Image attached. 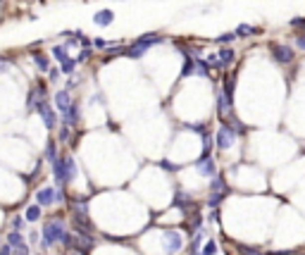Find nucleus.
I'll return each mask as SVG.
<instances>
[{
    "mask_svg": "<svg viewBox=\"0 0 305 255\" xmlns=\"http://www.w3.org/2000/svg\"><path fill=\"white\" fill-rule=\"evenodd\" d=\"M224 93H227L229 98H234V76H227V79H224Z\"/></svg>",
    "mask_w": 305,
    "mask_h": 255,
    "instance_id": "obj_28",
    "label": "nucleus"
},
{
    "mask_svg": "<svg viewBox=\"0 0 305 255\" xmlns=\"http://www.w3.org/2000/svg\"><path fill=\"white\" fill-rule=\"evenodd\" d=\"M7 244H10L12 248H17V246H22V244H24L22 234H19L17 229H14V232H10V234H7Z\"/></svg>",
    "mask_w": 305,
    "mask_h": 255,
    "instance_id": "obj_23",
    "label": "nucleus"
},
{
    "mask_svg": "<svg viewBox=\"0 0 305 255\" xmlns=\"http://www.w3.org/2000/svg\"><path fill=\"white\" fill-rule=\"evenodd\" d=\"M10 69V60H5V57H0V74H5Z\"/></svg>",
    "mask_w": 305,
    "mask_h": 255,
    "instance_id": "obj_40",
    "label": "nucleus"
},
{
    "mask_svg": "<svg viewBox=\"0 0 305 255\" xmlns=\"http://www.w3.org/2000/svg\"><path fill=\"white\" fill-rule=\"evenodd\" d=\"M291 26H294V29H305V17H294V19H291Z\"/></svg>",
    "mask_w": 305,
    "mask_h": 255,
    "instance_id": "obj_35",
    "label": "nucleus"
},
{
    "mask_svg": "<svg viewBox=\"0 0 305 255\" xmlns=\"http://www.w3.org/2000/svg\"><path fill=\"white\" fill-rule=\"evenodd\" d=\"M65 232L67 229H65V222H62V220H50L43 229V241H41V246H43V248H50L53 244H57V241L62 239Z\"/></svg>",
    "mask_w": 305,
    "mask_h": 255,
    "instance_id": "obj_2",
    "label": "nucleus"
},
{
    "mask_svg": "<svg viewBox=\"0 0 305 255\" xmlns=\"http://www.w3.org/2000/svg\"><path fill=\"white\" fill-rule=\"evenodd\" d=\"M224 193H227V191H212V196H210L207 205H210V208H217L219 203L224 201Z\"/></svg>",
    "mask_w": 305,
    "mask_h": 255,
    "instance_id": "obj_24",
    "label": "nucleus"
},
{
    "mask_svg": "<svg viewBox=\"0 0 305 255\" xmlns=\"http://www.w3.org/2000/svg\"><path fill=\"white\" fill-rule=\"evenodd\" d=\"M112 19H115L112 10H100V12H96V17H93V21H96L98 26H110Z\"/></svg>",
    "mask_w": 305,
    "mask_h": 255,
    "instance_id": "obj_13",
    "label": "nucleus"
},
{
    "mask_svg": "<svg viewBox=\"0 0 305 255\" xmlns=\"http://www.w3.org/2000/svg\"><path fill=\"white\" fill-rule=\"evenodd\" d=\"M296 45H298L301 50H305V33H301V36H296Z\"/></svg>",
    "mask_w": 305,
    "mask_h": 255,
    "instance_id": "obj_43",
    "label": "nucleus"
},
{
    "mask_svg": "<svg viewBox=\"0 0 305 255\" xmlns=\"http://www.w3.org/2000/svg\"><path fill=\"white\" fill-rule=\"evenodd\" d=\"M200 239H203V232H200V236L193 239V244H191V253H198V248H200Z\"/></svg>",
    "mask_w": 305,
    "mask_h": 255,
    "instance_id": "obj_39",
    "label": "nucleus"
},
{
    "mask_svg": "<svg viewBox=\"0 0 305 255\" xmlns=\"http://www.w3.org/2000/svg\"><path fill=\"white\" fill-rule=\"evenodd\" d=\"M36 57V67L41 69V72H48L50 69V62H48V57H43V55H33Z\"/></svg>",
    "mask_w": 305,
    "mask_h": 255,
    "instance_id": "obj_26",
    "label": "nucleus"
},
{
    "mask_svg": "<svg viewBox=\"0 0 305 255\" xmlns=\"http://www.w3.org/2000/svg\"><path fill=\"white\" fill-rule=\"evenodd\" d=\"M207 67H210L207 60H196V72L198 74H207Z\"/></svg>",
    "mask_w": 305,
    "mask_h": 255,
    "instance_id": "obj_30",
    "label": "nucleus"
},
{
    "mask_svg": "<svg viewBox=\"0 0 305 255\" xmlns=\"http://www.w3.org/2000/svg\"><path fill=\"white\" fill-rule=\"evenodd\" d=\"M69 105H72V98H69V93H67V91H57V93H55V107H57L60 112H65Z\"/></svg>",
    "mask_w": 305,
    "mask_h": 255,
    "instance_id": "obj_11",
    "label": "nucleus"
},
{
    "mask_svg": "<svg viewBox=\"0 0 305 255\" xmlns=\"http://www.w3.org/2000/svg\"><path fill=\"white\" fill-rule=\"evenodd\" d=\"M253 33H260V29L248 26V24H239V29H236V36H253Z\"/></svg>",
    "mask_w": 305,
    "mask_h": 255,
    "instance_id": "obj_20",
    "label": "nucleus"
},
{
    "mask_svg": "<svg viewBox=\"0 0 305 255\" xmlns=\"http://www.w3.org/2000/svg\"><path fill=\"white\" fill-rule=\"evenodd\" d=\"M14 255H29V248H26V244L17 246V248H14Z\"/></svg>",
    "mask_w": 305,
    "mask_h": 255,
    "instance_id": "obj_42",
    "label": "nucleus"
},
{
    "mask_svg": "<svg viewBox=\"0 0 305 255\" xmlns=\"http://www.w3.org/2000/svg\"><path fill=\"white\" fill-rule=\"evenodd\" d=\"M231 103H234V100H231L224 91H219L217 93V112H219V117L222 119L231 117Z\"/></svg>",
    "mask_w": 305,
    "mask_h": 255,
    "instance_id": "obj_8",
    "label": "nucleus"
},
{
    "mask_svg": "<svg viewBox=\"0 0 305 255\" xmlns=\"http://www.w3.org/2000/svg\"><path fill=\"white\" fill-rule=\"evenodd\" d=\"M41 96H43V86H36V88H31L29 100H26V107H29V110H36V107H38V103H41Z\"/></svg>",
    "mask_w": 305,
    "mask_h": 255,
    "instance_id": "obj_12",
    "label": "nucleus"
},
{
    "mask_svg": "<svg viewBox=\"0 0 305 255\" xmlns=\"http://www.w3.org/2000/svg\"><path fill=\"white\" fill-rule=\"evenodd\" d=\"M65 174H67V181H72L76 177V165H74V158H65Z\"/></svg>",
    "mask_w": 305,
    "mask_h": 255,
    "instance_id": "obj_18",
    "label": "nucleus"
},
{
    "mask_svg": "<svg viewBox=\"0 0 305 255\" xmlns=\"http://www.w3.org/2000/svg\"><path fill=\"white\" fill-rule=\"evenodd\" d=\"M36 110L41 112V119H43L45 127H48V129H55V124H57V117H55V110L48 105V100H41Z\"/></svg>",
    "mask_w": 305,
    "mask_h": 255,
    "instance_id": "obj_6",
    "label": "nucleus"
},
{
    "mask_svg": "<svg viewBox=\"0 0 305 255\" xmlns=\"http://www.w3.org/2000/svg\"><path fill=\"white\" fill-rule=\"evenodd\" d=\"M160 41H162V36H160V33H143L141 38H136V41H134V45L127 48V55H129V57H143L148 48L157 45Z\"/></svg>",
    "mask_w": 305,
    "mask_h": 255,
    "instance_id": "obj_1",
    "label": "nucleus"
},
{
    "mask_svg": "<svg viewBox=\"0 0 305 255\" xmlns=\"http://www.w3.org/2000/svg\"><path fill=\"white\" fill-rule=\"evenodd\" d=\"M239 251H241L243 255H262V251L253 248V246H246V244H239Z\"/></svg>",
    "mask_w": 305,
    "mask_h": 255,
    "instance_id": "obj_27",
    "label": "nucleus"
},
{
    "mask_svg": "<svg viewBox=\"0 0 305 255\" xmlns=\"http://www.w3.org/2000/svg\"><path fill=\"white\" fill-rule=\"evenodd\" d=\"M234 38H236V31L234 33H222V36L217 38V43H231Z\"/></svg>",
    "mask_w": 305,
    "mask_h": 255,
    "instance_id": "obj_36",
    "label": "nucleus"
},
{
    "mask_svg": "<svg viewBox=\"0 0 305 255\" xmlns=\"http://www.w3.org/2000/svg\"><path fill=\"white\" fill-rule=\"evenodd\" d=\"M164 244H167V251L169 253H176V251H181V246H184V236L179 234V232H164Z\"/></svg>",
    "mask_w": 305,
    "mask_h": 255,
    "instance_id": "obj_7",
    "label": "nucleus"
},
{
    "mask_svg": "<svg viewBox=\"0 0 305 255\" xmlns=\"http://www.w3.org/2000/svg\"><path fill=\"white\" fill-rule=\"evenodd\" d=\"M62 119H65V124H76V122H79V105L72 103V105L62 112Z\"/></svg>",
    "mask_w": 305,
    "mask_h": 255,
    "instance_id": "obj_14",
    "label": "nucleus"
},
{
    "mask_svg": "<svg viewBox=\"0 0 305 255\" xmlns=\"http://www.w3.org/2000/svg\"><path fill=\"white\" fill-rule=\"evenodd\" d=\"M12 227H14V229H19V227H22V220H19V217H14V220H12Z\"/></svg>",
    "mask_w": 305,
    "mask_h": 255,
    "instance_id": "obj_45",
    "label": "nucleus"
},
{
    "mask_svg": "<svg viewBox=\"0 0 305 255\" xmlns=\"http://www.w3.org/2000/svg\"><path fill=\"white\" fill-rule=\"evenodd\" d=\"M272 57L279 64L294 62V48L291 45H284V43H272Z\"/></svg>",
    "mask_w": 305,
    "mask_h": 255,
    "instance_id": "obj_4",
    "label": "nucleus"
},
{
    "mask_svg": "<svg viewBox=\"0 0 305 255\" xmlns=\"http://www.w3.org/2000/svg\"><path fill=\"white\" fill-rule=\"evenodd\" d=\"M234 60V50H229V48H222L217 53V62H219V67H227L229 62Z\"/></svg>",
    "mask_w": 305,
    "mask_h": 255,
    "instance_id": "obj_17",
    "label": "nucleus"
},
{
    "mask_svg": "<svg viewBox=\"0 0 305 255\" xmlns=\"http://www.w3.org/2000/svg\"><path fill=\"white\" fill-rule=\"evenodd\" d=\"M55 203H67V196H65L62 189H57V191H55Z\"/></svg>",
    "mask_w": 305,
    "mask_h": 255,
    "instance_id": "obj_38",
    "label": "nucleus"
},
{
    "mask_svg": "<svg viewBox=\"0 0 305 255\" xmlns=\"http://www.w3.org/2000/svg\"><path fill=\"white\" fill-rule=\"evenodd\" d=\"M210 186H212V191H227V181H224V177H215Z\"/></svg>",
    "mask_w": 305,
    "mask_h": 255,
    "instance_id": "obj_25",
    "label": "nucleus"
},
{
    "mask_svg": "<svg viewBox=\"0 0 305 255\" xmlns=\"http://www.w3.org/2000/svg\"><path fill=\"white\" fill-rule=\"evenodd\" d=\"M36 203H38L41 208H48V205H53V203H55V189H50V186H43L41 191L36 193Z\"/></svg>",
    "mask_w": 305,
    "mask_h": 255,
    "instance_id": "obj_9",
    "label": "nucleus"
},
{
    "mask_svg": "<svg viewBox=\"0 0 305 255\" xmlns=\"http://www.w3.org/2000/svg\"><path fill=\"white\" fill-rule=\"evenodd\" d=\"M88 57H91V50H88V48H84V50L79 53V57H76V62H86Z\"/></svg>",
    "mask_w": 305,
    "mask_h": 255,
    "instance_id": "obj_37",
    "label": "nucleus"
},
{
    "mask_svg": "<svg viewBox=\"0 0 305 255\" xmlns=\"http://www.w3.org/2000/svg\"><path fill=\"white\" fill-rule=\"evenodd\" d=\"M196 170L200 172V177H215V160L210 158V153H203L196 160Z\"/></svg>",
    "mask_w": 305,
    "mask_h": 255,
    "instance_id": "obj_5",
    "label": "nucleus"
},
{
    "mask_svg": "<svg viewBox=\"0 0 305 255\" xmlns=\"http://www.w3.org/2000/svg\"><path fill=\"white\" fill-rule=\"evenodd\" d=\"M45 158L50 160V165L57 160V146H55V141H48V146H45Z\"/></svg>",
    "mask_w": 305,
    "mask_h": 255,
    "instance_id": "obj_22",
    "label": "nucleus"
},
{
    "mask_svg": "<svg viewBox=\"0 0 305 255\" xmlns=\"http://www.w3.org/2000/svg\"><path fill=\"white\" fill-rule=\"evenodd\" d=\"M53 172L55 177H57V181H67V174H65V158H57L53 162Z\"/></svg>",
    "mask_w": 305,
    "mask_h": 255,
    "instance_id": "obj_16",
    "label": "nucleus"
},
{
    "mask_svg": "<svg viewBox=\"0 0 305 255\" xmlns=\"http://www.w3.org/2000/svg\"><path fill=\"white\" fill-rule=\"evenodd\" d=\"M174 208H179L181 213H188V210L193 208V201L188 198V193L186 191H176L174 193Z\"/></svg>",
    "mask_w": 305,
    "mask_h": 255,
    "instance_id": "obj_10",
    "label": "nucleus"
},
{
    "mask_svg": "<svg viewBox=\"0 0 305 255\" xmlns=\"http://www.w3.org/2000/svg\"><path fill=\"white\" fill-rule=\"evenodd\" d=\"M72 215H88L86 198H76V201H72Z\"/></svg>",
    "mask_w": 305,
    "mask_h": 255,
    "instance_id": "obj_15",
    "label": "nucleus"
},
{
    "mask_svg": "<svg viewBox=\"0 0 305 255\" xmlns=\"http://www.w3.org/2000/svg\"><path fill=\"white\" fill-rule=\"evenodd\" d=\"M217 253V244L215 241H207L205 248H203V255H215Z\"/></svg>",
    "mask_w": 305,
    "mask_h": 255,
    "instance_id": "obj_31",
    "label": "nucleus"
},
{
    "mask_svg": "<svg viewBox=\"0 0 305 255\" xmlns=\"http://www.w3.org/2000/svg\"><path fill=\"white\" fill-rule=\"evenodd\" d=\"M48 76H50V81H57L60 72H57V69H48Z\"/></svg>",
    "mask_w": 305,
    "mask_h": 255,
    "instance_id": "obj_44",
    "label": "nucleus"
},
{
    "mask_svg": "<svg viewBox=\"0 0 305 255\" xmlns=\"http://www.w3.org/2000/svg\"><path fill=\"white\" fill-rule=\"evenodd\" d=\"M229 127L234 129L236 134H239V131H246V127H243V122H239L236 117H229Z\"/></svg>",
    "mask_w": 305,
    "mask_h": 255,
    "instance_id": "obj_29",
    "label": "nucleus"
},
{
    "mask_svg": "<svg viewBox=\"0 0 305 255\" xmlns=\"http://www.w3.org/2000/svg\"><path fill=\"white\" fill-rule=\"evenodd\" d=\"M76 67V60H72V57H65V60H60V69L65 72V74H72Z\"/></svg>",
    "mask_w": 305,
    "mask_h": 255,
    "instance_id": "obj_21",
    "label": "nucleus"
},
{
    "mask_svg": "<svg viewBox=\"0 0 305 255\" xmlns=\"http://www.w3.org/2000/svg\"><path fill=\"white\" fill-rule=\"evenodd\" d=\"M69 138H72V129H69V124H65V127L60 129V141H69Z\"/></svg>",
    "mask_w": 305,
    "mask_h": 255,
    "instance_id": "obj_32",
    "label": "nucleus"
},
{
    "mask_svg": "<svg viewBox=\"0 0 305 255\" xmlns=\"http://www.w3.org/2000/svg\"><path fill=\"white\" fill-rule=\"evenodd\" d=\"M24 217H26L29 222H36V220L41 217V205H29L26 213H24Z\"/></svg>",
    "mask_w": 305,
    "mask_h": 255,
    "instance_id": "obj_19",
    "label": "nucleus"
},
{
    "mask_svg": "<svg viewBox=\"0 0 305 255\" xmlns=\"http://www.w3.org/2000/svg\"><path fill=\"white\" fill-rule=\"evenodd\" d=\"M215 141H217V148L219 150H227L234 146V141H236V131L229 127V124H222V127L217 129V136H215Z\"/></svg>",
    "mask_w": 305,
    "mask_h": 255,
    "instance_id": "obj_3",
    "label": "nucleus"
},
{
    "mask_svg": "<svg viewBox=\"0 0 305 255\" xmlns=\"http://www.w3.org/2000/svg\"><path fill=\"white\" fill-rule=\"evenodd\" d=\"M53 55L57 57V60H65L67 57V53H65V45H55L53 48Z\"/></svg>",
    "mask_w": 305,
    "mask_h": 255,
    "instance_id": "obj_34",
    "label": "nucleus"
},
{
    "mask_svg": "<svg viewBox=\"0 0 305 255\" xmlns=\"http://www.w3.org/2000/svg\"><path fill=\"white\" fill-rule=\"evenodd\" d=\"M160 167L167 172H176L179 170V165H174V162H169V160H160Z\"/></svg>",
    "mask_w": 305,
    "mask_h": 255,
    "instance_id": "obj_33",
    "label": "nucleus"
},
{
    "mask_svg": "<svg viewBox=\"0 0 305 255\" xmlns=\"http://www.w3.org/2000/svg\"><path fill=\"white\" fill-rule=\"evenodd\" d=\"M0 255H14V248H12L10 244H5L2 248H0Z\"/></svg>",
    "mask_w": 305,
    "mask_h": 255,
    "instance_id": "obj_41",
    "label": "nucleus"
}]
</instances>
